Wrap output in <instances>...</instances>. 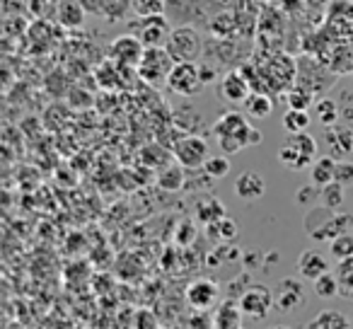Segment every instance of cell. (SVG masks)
Listing matches in <instances>:
<instances>
[{
  "instance_id": "obj_1",
  "label": "cell",
  "mask_w": 353,
  "mask_h": 329,
  "mask_svg": "<svg viewBox=\"0 0 353 329\" xmlns=\"http://www.w3.org/2000/svg\"><path fill=\"white\" fill-rule=\"evenodd\" d=\"M213 136L225 155H235L242 148L259 146L264 141L261 131L250 123V117L242 112H225L213 123Z\"/></svg>"
},
{
  "instance_id": "obj_2",
  "label": "cell",
  "mask_w": 353,
  "mask_h": 329,
  "mask_svg": "<svg viewBox=\"0 0 353 329\" xmlns=\"http://www.w3.org/2000/svg\"><path fill=\"white\" fill-rule=\"evenodd\" d=\"M317 150H319L317 141L307 131L288 133L285 143L279 148V160L281 165H285L290 170H307L317 160Z\"/></svg>"
},
{
  "instance_id": "obj_3",
  "label": "cell",
  "mask_w": 353,
  "mask_h": 329,
  "mask_svg": "<svg viewBox=\"0 0 353 329\" xmlns=\"http://www.w3.org/2000/svg\"><path fill=\"white\" fill-rule=\"evenodd\" d=\"M165 49L170 51V56L176 63H187V61H196L203 51V39L199 34L196 27L192 25H182L174 27L170 32V39H167Z\"/></svg>"
},
{
  "instance_id": "obj_4",
  "label": "cell",
  "mask_w": 353,
  "mask_h": 329,
  "mask_svg": "<svg viewBox=\"0 0 353 329\" xmlns=\"http://www.w3.org/2000/svg\"><path fill=\"white\" fill-rule=\"evenodd\" d=\"M174 63L176 61L172 59L170 51H167L165 46H148L141 63H138L136 73H138V78L145 80V83L160 85V83H167Z\"/></svg>"
},
{
  "instance_id": "obj_5",
  "label": "cell",
  "mask_w": 353,
  "mask_h": 329,
  "mask_svg": "<svg viewBox=\"0 0 353 329\" xmlns=\"http://www.w3.org/2000/svg\"><path fill=\"white\" fill-rule=\"evenodd\" d=\"M167 88L179 97H194L201 92L206 85L201 80V68L196 61H187V63H174L170 78H167Z\"/></svg>"
},
{
  "instance_id": "obj_6",
  "label": "cell",
  "mask_w": 353,
  "mask_h": 329,
  "mask_svg": "<svg viewBox=\"0 0 353 329\" xmlns=\"http://www.w3.org/2000/svg\"><path fill=\"white\" fill-rule=\"evenodd\" d=\"M240 308H242V312H245V317L266 319L271 310L276 308L274 290L264 283H252L250 288L245 290V295L240 298Z\"/></svg>"
},
{
  "instance_id": "obj_7",
  "label": "cell",
  "mask_w": 353,
  "mask_h": 329,
  "mask_svg": "<svg viewBox=\"0 0 353 329\" xmlns=\"http://www.w3.org/2000/svg\"><path fill=\"white\" fill-rule=\"evenodd\" d=\"M174 160L187 170H201L211 157L208 143L201 136H184L174 143Z\"/></svg>"
},
{
  "instance_id": "obj_8",
  "label": "cell",
  "mask_w": 353,
  "mask_h": 329,
  "mask_svg": "<svg viewBox=\"0 0 353 329\" xmlns=\"http://www.w3.org/2000/svg\"><path fill=\"white\" fill-rule=\"evenodd\" d=\"M143 54H145V44L133 34H121L109 44V59L117 61L123 68H138Z\"/></svg>"
},
{
  "instance_id": "obj_9",
  "label": "cell",
  "mask_w": 353,
  "mask_h": 329,
  "mask_svg": "<svg viewBox=\"0 0 353 329\" xmlns=\"http://www.w3.org/2000/svg\"><path fill=\"white\" fill-rule=\"evenodd\" d=\"M305 298H307V288H305L303 281L293 279V276L281 279L274 288V300L279 312H295L305 303Z\"/></svg>"
},
{
  "instance_id": "obj_10",
  "label": "cell",
  "mask_w": 353,
  "mask_h": 329,
  "mask_svg": "<svg viewBox=\"0 0 353 329\" xmlns=\"http://www.w3.org/2000/svg\"><path fill=\"white\" fill-rule=\"evenodd\" d=\"M218 94L223 102L228 104H245L247 97L252 94V83L250 78H245L242 70H230L221 78L218 83Z\"/></svg>"
},
{
  "instance_id": "obj_11",
  "label": "cell",
  "mask_w": 353,
  "mask_h": 329,
  "mask_svg": "<svg viewBox=\"0 0 353 329\" xmlns=\"http://www.w3.org/2000/svg\"><path fill=\"white\" fill-rule=\"evenodd\" d=\"M324 146L327 152L336 160H348L353 155V128L348 123H334L324 128Z\"/></svg>"
},
{
  "instance_id": "obj_12",
  "label": "cell",
  "mask_w": 353,
  "mask_h": 329,
  "mask_svg": "<svg viewBox=\"0 0 353 329\" xmlns=\"http://www.w3.org/2000/svg\"><path fill=\"white\" fill-rule=\"evenodd\" d=\"M221 300V286L211 279H196L187 286V303L194 310H208Z\"/></svg>"
},
{
  "instance_id": "obj_13",
  "label": "cell",
  "mask_w": 353,
  "mask_h": 329,
  "mask_svg": "<svg viewBox=\"0 0 353 329\" xmlns=\"http://www.w3.org/2000/svg\"><path fill=\"white\" fill-rule=\"evenodd\" d=\"M170 20L165 15H155V17H145L141 20V30H138V39L148 46H165L170 39Z\"/></svg>"
},
{
  "instance_id": "obj_14",
  "label": "cell",
  "mask_w": 353,
  "mask_h": 329,
  "mask_svg": "<svg viewBox=\"0 0 353 329\" xmlns=\"http://www.w3.org/2000/svg\"><path fill=\"white\" fill-rule=\"evenodd\" d=\"M54 20L63 30H80L85 25V20H88V8L80 0H61L56 6Z\"/></svg>"
},
{
  "instance_id": "obj_15",
  "label": "cell",
  "mask_w": 353,
  "mask_h": 329,
  "mask_svg": "<svg viewBox=\"0 0 353 329\" xmlns=\"http://www.w3.org/2000/svg\"><path fill=\"white\" fill-rule=\"evenodd\" d=\"M235 194L237 199H242V201H259L261 197L266 194V182L264 177H261L259 172H254V170H247V172H242L240 177L235 179Z\"/></svg>"
},
{
  "instance_id": "obj_16",
  "label": "cell",
  "mask_w": 353,
  "mask_h": 329,
  "mask_svg": "<svg viewBox=\"0 0 353 329\" xmlns=\"http://www.w3.org/2000/svg\"><path fill=\"white\" fill-rule=\"evenodd\" d=\"M242 312L240 300L225 298L213 312V329H242Z\"/></svg>"
},
{
  "instance_id": "obj_17",
  "label": "cell",
  "mask_w": 353,
  "mask_h": 329,
  "mask_svg": "<svg viewBox=\"0 0 353 329\" xmlns=\"http://www.w3.org/2000/svg\"><path fill=\"white\" fill-rule=\"evenodd\" d=\"M353 230V216L351 213H341V211H334L332 216L327 218L322 228L312 235L314 242H332L334 237L343 235V232H351Z\"/></svg>"
},
{
  "instance_id": "obj_18",
  "label": "cell",
  "mask_w": 353,
  "mask_h": 329,
  "mask_svg": "<svg viewBox=\"0 0 353 329\" xmlns=\"http://www.w3.org/2000/svg\"><path fill=\"white\" fill-rule=\"evenodd\" d=\"M327 271H332V269H329L327 257H324L319 250H305V252H300V257H298V274L303 276L305 281L319 279V276L327 274Z\"/></svg>"
},
{
  "instance_id": "obj_19",
  "label": "cell",
  "mask_w": 353,
  "mask_h": 329,
  "mask_svg": "<svg viewBox=\"0 0 353 329\" xmlns=\"http://www.w3.org/2000/svg\"><path fill=\"white\" fill-rule=\"evenodd\" d=\"M225 216H228L225 203H223L218 197H213V194L201 197L196 203H194V218H196L203 228L211 226V223H216V221H221V218H225Z\"/></svg>"
},
{
  "instance_id": "obj_20",
  "label": "cell",
  "mask_w": 353,
  "mask_h": 329,
  "mask_svg": "<svg viewBox=\"0 0 353 329\" xmlns=\"http://www.w3.org/2000/svg\"><path fill=\"white\" fill-rule=\"evenodd\" d=\"M184 170L187 168H182L179 162H167L165 168L157 170V177H155L157 187H160L162 192H170V194L182 192L184 184H187V175H184Z\"/></svg>"
},
{
  "instance_id": "obj_21",
  "label": "cell",
  "mask_w": 353,
  "mask_h": 329,
  "mask_svg": "<svg viewBox=\"0 0 353 329\" xmlns=\"http://www.w3.org/2000/svg\"><path fill=\"white\" fill-rule=\"evenodd\" d=\"M334 175H336V157H332V155L317 157V160L310 165V182L317 184V187H324V184L334 182Z\"/></svg>"
},
{
  "instance_id": "obj_22",
  "label": "cell",
  "mask_w": 353,
  "mask_h": 329,
  "mask_svg": "<svg viewBox=\"0 0 353 329\" xmlns=\"http://www.w3.org/2000/svg\"><path fill=\"white\" fill-rule=\"evenodd\" d=\"M199 237V221L196 218H182V221H176L174 232H172V240H174L176 247H192Z\"/></svg>"
},
{
  "instance_id": "obj_23",
  "label": "cell",
  "mask_w": 353,
  "mask_h": 329,
  "mask_svg": "<svg viewBox=\"0 0 353 329\" xmlns=\"http://www.w3.org/2000/svg\"><path fill=\"white\" fill-rule=\"evenodd\" d=\"M206 235L208 240H216V242H235L237 235H240V228L232 218H221V221L211 223L206 226Z\"/></svg>"
},
{
  "instance_id": "obj_24",
  "label": "cell",
  "mask_w": 353,
  "mask_h": 329,
  "mask_svg": "<svg viewBox=\"0 0 353 329\" xmlns=\"http://www.w3.org/2000/svg\"><path fill=\"white\" fill-rule=\"evenodd\" d=\"M242 259V250H237L232 242H218V247L211 252V255L206 257V266H213V269H218V266L223 264H232V261H240Z\"/></svg>"
},
{
  "instance_id": "obj_25",
  "label": "cell",
  "mask_w": 353,
  "mask_h": 329,
  "mask_svg": "<svg viewBox=\"0 0 353 329\" xmlns=\"http://www.w3.org/2000/svg\"><path fill=\"white\" fill-rule=\"evenodd\" d=\"M319 203H322V206L334 208V211H339V208L346 203V184H341V182L334 179V182L319 187Z\"/></svg>"
},
{
  "instance_id": "obj_26",
  "label": "cell",
  "mask_w": 353,
  "mask_h": 329,
  "mask_svg": "<svg viewBox=\"0 0 353 329\" xmlns=\"http://www.w3.org/2000/svg\"><path fill=\"white\" fill-rule=\"evenodd\" d=\"M307 329H351L348 317L339 310H322L312 322L307 324Z\"/></svg>"
},
{
  "instance_id": "obj_27",
  "label": "cell",
  "mask_w": 353,
  "mask_h": 329,
  "mask_svg": "<svg viewBox=\"0 0 353 329\" xmlns=\"http://www.w3.org/2000/svg\"><path fill=\"white\" fill-rule=\"evenodd\" d=\"M242 107H245L247 117H252V119H266L274 112V102H271V97L264 92H252Z\"/></svg>"
},
{
  "instance_id": "obj_28",
  "label": "cell",
  "mask_w": 353,
  "mask_h": 329,
  "mask_svg": "<svg viewBox=\"0 0 353 329\" xmlns=\"http://www.w3.org/2000/svg\"><path fill=\"white\" fill-rule=\"evenodd\" d=\"M314 119H317L324 128L334 126V123L341 121V107H339V102H334V99L322 97L314 104Z\"/></svg>"
},
{
  "instance_id": "obj_29",
  "label": "cell",
  "mask_w": 353,
  "mask_h": 329,
  "mask_svg": "<svg viewBox=\"0 0 353 329\" xmlns=\"http://www.w3.org/2000/svg\"><path fill=\"white\" fill-rule=\"evenodd\" d=\"M334 274L339 279V295L346 300H353V257L339 261Z\"/></svg>"
},
{
  "instance_id": "obj_30",
  "label": "cell",
  "mask_w": 353,
  "mask_h": 329,
  "mask_svg": "<svg viewBox=\"0 0 353 329\" xmlns=\"http://www.w3.org/2000/svg\"><path fill=\"white\" fill-rule=\"evenodd\" d=\"M283 128L288 133H303L310 128V123H312V119H310V112L307 109H288V112L283 114Z\"/></svg>"
},
{
  "instance_id": "obj_31",
  "label": "cell",
  "mask_w": 353,
  "mask_h": 329,
  "mask_svg": "<svg viewBox=\"0 0 353 329\" xmlns=\"http://www.w3.org/2000/svg\"><path fill=\"white\" fill-rule=\"evenodd\" d=\"M133 12V0H102V17L109 22H121Z\"/></svg>"
},
{
  "instance_id": "obj_32",
  "label": "cell",
  "mask_w": 353,
  "mask_h": 329,
  "mask_svg": "<svg viewBox=\"0 0 353 329\" xmlns=\"http://www.w3.org/2000/svg\"><path fill=\"white\" fill-rule=\"evenodd\" d=\"M312 290L317 298L322 300H329V298H336L339 295V279L334 271H327V274H322L319 279L312 281Z\"/></svg>"
},
{
  "instance_id": "obj_33",
  "label": "cell",
  "mask_w": 353,
  "mask_h": 329,
  "mask_svg": "<svg viewBox=\"0 0 353 329\" xmlns=\"http://www.w3.org/2000/svg\"><path fill=\"white\" fill-rule=\"evenodd\" d=\"M201 170L208 179H225L228 175H230L232 165H230V160H228V155H211Z\"/></svg>"
},
{
  "instance_id": "obj_34",
  "label": "cell",
  "mask_w": 353,
  "mask_h": 329,
  "mask_svg": "<svg viewBox=\"0 0 353 329\" xmlns=\"http://www.w3.org/2000/svg\"><path fill=\"white\" fill-rule=\"evenodd\" d=\"M165 10H167V0H133V15L138 20L165 15Z\"/></svg>"
},
{
  "instance_id": "obj_35",
  "label": "cell",
  "mask_w": 353,
  "mask_h": 329,
  "mask_svg": "<svg viewBox=\"0 0 353 329\" xmlns=\"http://www.w3.org/2000/svg\"><path fill=\"white\" fill-rule=\"evenodd\" d=\"M329 252H332V257H334V259H339V261L353 257V230L334 237V240L329 242Z\"/></svg>"
},
{
  "instance_id": "obj_36",
  "label": "cell",
  "mask_w": 353,
  "mask_h": 329,
  "mask_svg": "<svg viewBox=\"0 0 353 329\" xmlns=\"http://www.w3.org/2000/svg\"><path fill=\"white\" fill-rule=\"evenodd\" d=\"M312 99H314V92H312V90L300 88V85L290 88V90H288V94H285V102H288V109H310Z\"/></svg>"
},
{
  "instance_id": "obj_37",
  "label": "cell",
  "mask_w": 353,
  "mask_h": 329,
  "mask_svg": "<svg viewBox=\"0 0 353 329\" xmlns=\"http://www.w3.org/2000/svg\"><path fill=\"white\" fill-rule=\"evenodd\" d=\"M141 160L143 165H148V168H165L167 162H170V155H167L165 150H162L160 146H148L141 150Z\"/></svg>"
},
{
  "instance_id": "obj_38",
  "label": "cell",
  "mask_w": 353,
  "mask_h": 329,
  "mask_svg": "<svg viewBox=\"0 0 353 329\" xmlns=\"http://www.w3.org/2000/svg\"><path fill=\"white\" fill-rule=\"evenodd\" d=\"M252 283H254V281H252V271H247V269L240 271V274H237L235 279L228 283V295H225V298L240 300L242 295H245V290L250 288Z\"/></svg>"
},
{
  "instance_id": "obj_39",
  "label": "cell",
  "mask_w": 353,
  "mask_h": 329,
  "mask_svg": "<svg viewBox=\"0 0 353 329\" xmlns=\"http://www.w3.org/2000/svg\"><path fill=\"white\" fill-rule=\"evenodd\" d=\"M295 201L300 203L303 208H312L319 203V187L317 184H305V187L298 189V194H295Z\"/></svg>"
},
{
  "instance_id": "obj_40",
  "label": "cell",
  "mask_w": 353,
  "mask_h": 329,
  "mask_svg": "<svg viewBox=\"0 0 353 329\" xmlns=\"http://www.w3.org/2000/svg\"><path fill=\"white\" fill-rule=\"evenodd\" d=\"M264 257H266V252H261V250H242V259H240L242 269L264 271Z\"/></svg>"
},
{
  "instance_id": "obj_41",
  "label": "cell",
  "mask_w": 353,
  "mask_h": 329,
  "mask_svg": "<svg viewBox=\"0 0 353 329\" xmlns=\"http://www.w3.org/2000/svg\"><path fill=\"white\" fill-rule=\"evenodd\" d=\"M334 179L341 184H346V187H351L353 184V162L351 160H336V175H334Z\"/></svg>"
},
{
  "instance_id": "obj_42",
  "label": "cell",
  "mask_w": 353,
  "mask_h": 329,
  "mask_svg": "<svg viewBox=\"0 0 353 329\" xmlns=\"http://www.w3.org/2000/svg\"><path fill=\"white\" fill-rule=\"evenodd\" d=\"M199 68H201V80H203V85H211V83H216V78H218V70L213 68V66H208V63H199Z\"/></svg>"
},
{
  "instance_id": "obj_43",
  "label": "cell",
  "mask_w": 353,
  "mask_h": 329,
  "mask_svg": "<svg viewBox=\"0 0 353 329\" xmlns=\"http://www.w3.org/2000/svg\"><path fill=\"white\" fill-rule=\"evenodd\" d=\"M279 261H281V255H279V252H274V250L266 252V257H264V271H269L271 266H276Z\"/></svg>"
},
{
  "instance_id": "obj_44",
  "label": "cell",
  "mask_w": 353,
  "mask_h": 329,
  "mask_svg": "<svg viewBox=\"0 0 353 329\" xmlns=\"http://www.w3.org/2000/svg\"><path fill=\"white\" fill-rule=\"evenodd\" d=\"M85 8H88V12H94V15H102V0H80Z\"/></svg>"
},
{
  "instance_id": "obj_45",
  "label": "cell",
  "mask_w": 353,
  "mask_h": 329,
  "mask_svg": "<svg viewBox=\"0 0 353 329\" xmlns=\"http://www.w3.org/2000/svg\"><path fill=\"white\" fill-rule=\"evenodd\" d=\"M274 329H290V327H274Z\"/></svg>"
},
{
  "instance_id": "obj_46",
  "label": "cell",
  "mask_w": 353,
  "mask_h": 329,
  "mask_svg": "<svg viewBox=\"0 0 353 329\" xmlns=\"http://www.w3.org/2000/svg\"><path fill=\"white\" fill-rule=\"evenodd\" d=\"M51 3H56V6H59V3H61V0H51Z\"/></svg>"
}]
</instances>
